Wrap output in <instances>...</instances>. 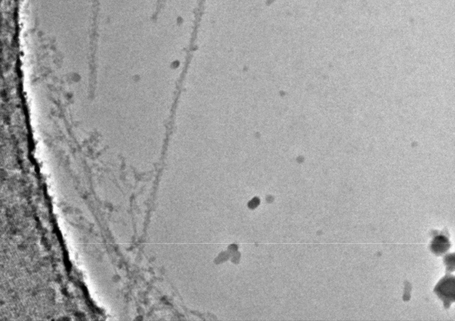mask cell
I'll return each instance as SVG.
<instances>
[{
  "instance_id": "1",
  "label": "cell",
  "mask_w": 455,
  "mask_h": 321,
  "mask_svg": "<svg viewBox=\"0 0 455 321\" xmlns=\"http://www.w3.org/2000/svg\"><path fill=\"white\" fill-rule=\"evenodd\" d=\"M436 292L443 300L452 302L455 299L454 278L450 277L443 279L436 288Z\"/></svg>"
},
{
  "instance_id": "2",
  "label": "cell",
  "mask_w": 455,
  "mask_h": 321,
  "mask_svg": "<svg viewBox=\"0 0 455 321\" xmlns=\"http://www.w3.org/2000/svg\"><path fill=\"white\" fill-rule=\"evenodd\" d=\"M449 241L446 237L439 236L435 239L433 242L432 249L437 254H443L449 248Z\"/></svg>"
}]
</instances>
